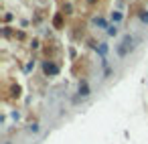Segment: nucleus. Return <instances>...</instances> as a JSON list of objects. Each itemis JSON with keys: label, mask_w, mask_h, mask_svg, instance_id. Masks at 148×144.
Instances as JSON below:
<instances>
[{"label": "nucleus", "mask_w": 148, "mask_h": 144, "mask_svg": "<svg viewBox=\"0 0 148 144\" xmlns=\"http://www.w3.org/2000/svg\"><path fill=\"white\" fill-rule=\"evenodd\" d=\"M134 37L132 35H126L124 39H122V43L116 47V53H118V57H126L130 51H134Z\"/></svg>", "instance_id": "1"}, {"label": "nucleus", "mask_w": 148, "mask_h": 144, "mask_svg": "<svg viewBox=\"0 0 148 144\" xmlns=\"http://www.w3.org/2000/svg\"><path fill=\"white\" fill-rule=\"evenodd\" d=\"M89 93H91V91H89V85H87V81H81V83H79V95H77V98H75L73 102L77 104V102H81V100H85Z\"/></svg>", "instance_id": "2"}, {"label": "nucleus", "mask_w": 148, "mask_h": 144, "mask_svg": "<svg viewBox=\"0 0 148 144\" xmlns=\"http://www.w3.org/2000/svg\"><path fill=\"white\" fill-rule=\"evenodd\" d=\"M43 69H45V73H47V75H57V73H59V67H57V65H53V63H49V61H47V63H43Z\"/></svg>", "instance_id": "3"}, {"label": "nucleus", "mask_w": 148, "mask_h": 144, "mask_svg": "<svg viewBox=\"0 0 148 144\" xmlns=\"http://www.w3.org/2000/svg\"><path fill=\"white\" fill-rule=\"evenodd\" d=\"M97 53H99V55L105 59V55H108V45H105V43H101V45L97 47Z\"/></svg>", "instance_id": "4"}, {"label": "nucleus", "mask_w": 148, "mask_h": 144, "mask_svg": "<svg viewBox=\"0 0 148 144\" xmlns=\"http://www.w3.org/2000/svg\"><path fill=\"white\" fill-rule=\"evenodd\" d=\"M27 132H29V134H37V132H39V124H29Z\"/></svg>", "instance_id": "5"}, {"label": "nucleus", "mask_w": 148, "mask_h": 144, "mask_svg": "<svg viewBox=\"0 0 148 144\" xmlns=\"http://www.w3.org/2000/svg\"><path fill=\"white\" fill-rule=\"evenodd\" d=\"M108 35H110V37H116V35H118V27H116V25L108 27Z\"/></svg>", "instance_id": "6"}, {"label": "nucleus", "mask_w": 148, "mask_h": 144, "mask_svg": "<svg viewBox=\"0 0 148 144\" xmlns=\"http://www.w3.org/2000/svg\"><path fill=\"white\" fill-rule=\"evenodd\" d=\"M93 25H95V27H101V29H105V20H103V18H93Z\"/></svg>", "instance_id": "7"}, {"label": "nucleus", "mask_w": 148, "mask_h": 144, "mask_svg": "<svg viewBox=\"0 0 148 144\" xmlns=\"http://www.w3.org/2000/svg\"><path fill=\"white\" fill-rule=\"evenodd\" d=\"M112 20H114V22H120V20H122V14H120V12H114V14H112Z\"/></svg>", "instance_id": "8"}, {"label": "nucleus", "mask_w": 148, "mask_h": 144, "mask_svg": "<svg viewBox=\"0 0 148 144\" xmlns=\"http://www.w3.org/2000/svg\"><path fill=\"white\" fill-rule=\"evenodd\" d=\"M140 18H142L144 22H148V12H140Z\"/></svg>", "instance_id": "9"}, {"label": "nucleus", "mask_w": 148, "mask_h": 144, "mask_svg": "<svg viewBox=\"0 0 148 144\" xmlns=\"http://www.w3.org/2000/svg\"><path fill=\"white\" fill-rule=\"evenodd\" d=\"M89 2H95V0H89Z\"/></svg>", "instance_id": "10"}, {"label": "nucleus", "mask_w": 148, "mask_h": 144, "mask_svg": "<svg viewBox=\"0 0 148 144\" xmlns=\"http://www.w3.org/2000/svg\"><path fill=\"white\" fill-rule=\"evenodd\" d=\"M4 144H10V142H4Z\"/></svg>", "instance_id": "11"}]
</instances>
